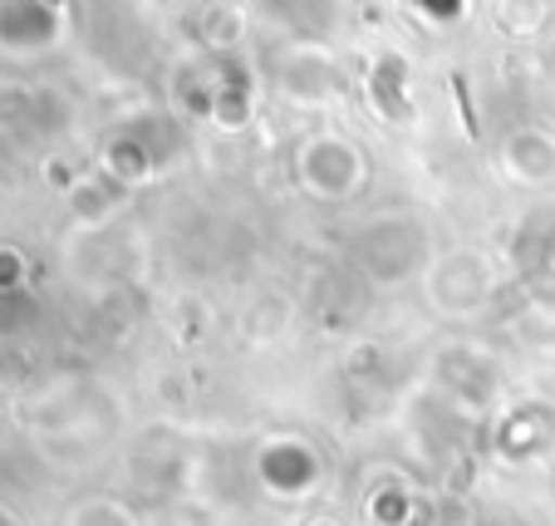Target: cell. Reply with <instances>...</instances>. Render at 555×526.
I'll list each match as a JSON object with an SVG mask.
<instances>
[{
    "label": "cell",
    "mask_w": 555,
    "mask_h": 526,
    "mask_svg": "<svg viewBox=\"0 0 555 526\" xmlns=\"http://www.w3.org/2000/svg\"><path fill=\"white\" fill-rule=\"evenodd\" d=\"M256 467H261V483L271 487V497H285V502L310 497V487L320 483V453L300 438H271Z\"/></svg>",
    "instance_id": "6da1fadb"
}]
</instances>
